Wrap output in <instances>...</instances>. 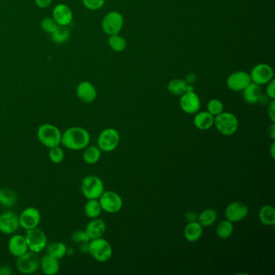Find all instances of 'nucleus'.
<instances>
[{
    "instance_id": "12",
    "label": "nucleus",
    "mask_w": 275,
    "mask_h": 275,
    "mask_svg": "<svg viewBox=\"0 0 275 275\" xmlns=\"http://www.w3.org/2000/svg\"><path fill=\"white\" fill-rule=\"evenodd\" d=\"M41 215L39 210L36 207H27L19 215L20 226L25 230L35 229L41 223Z\"/></svg>"
},
{
    "instance_id": "17",
    "label": "nucleus",
    "mask_w": 275,
    "mask_h": 275,
    "mask_svg": "<svg viewBox=\"0 0 275 275\" xmlns=\"http://www.w3.org/2000/svg\"><path fill=\"white\" fill-rule=\"evenodd\" d=\"M8 248L9 253L16 258L26 254L28 251H30L25 237L23 235L20 234L13 235L9 239Z\"/></svg>"
},
{
    "instance_id": "18",
    "label": "nucleus",
    "mask_w": 275,
    "mask_h": 275,
    "mask_svg": "<svg viewBox=\"0 0 275 275\" xmlns=\"http://www.w3.org/2000/svg\"><path fill=\"white\" fill-rule=\"evenodd\" d=\"M77 95L82 102L91 103L97 97V91L89 81H81L77 88Z\"/></svg>"
},
{
    "instance_id": "9",
    "label": "nucleus",
    "mask_w": 275,
    "mask_h": 275,
    "mask_svg": "<svg viewBox=\"0 0 275 275\" xmlns=\"http://www.w3.org/2000/svg\"><path fill=\"white\" fill-rule=\"evenodd\" d=\"M40 262L41 260L36 253L28 251L26 254L17 258L16 267L20 273L30 274L39 269Z\"/></svg>"
},
{
    "instance_id": "36",
    "label": "nucleus",
    "mask_w": 275,
    "mask_h": 275,
    "mask_svg": "<svg viewBox=\"0 0 275 275\" xmlns=\"http://www.w3.org/2000/svg\"><path fill=\"white\" fill-rule=\"evenodd\" d=\"M207 112L211 113L214 117H216L218 115L224 112V104L219 99H212L207 103Z\"/></svg>"
},
{
    "instance_id": "14",
    "label": "nucleus",
    "mask_w": 275,
    "mask_h": 275,
    "mask_svg": "<svg viewBox=\"0 0 275 275\" xmlns=\"http://www.w3.org/2000/svg\"><path fill=\"white\" fill-rule=\"evenodd\" d=\"M249 207L245 204L240 201H235L227 206L225 209L226 219L232 223L240 222L245 219L249 214Z\"/></svg>"
},
{
    "instance_id": "30",
    "label": "nucleus",
    "mask_w": 275,
    "mask_h": 275,
    "mask_svg": "<svg viewBox=\"0 0 275 275\" xmlns=\"http://www.w3.org/2000/svg\"><path fill=\"white\" fill-rule=\"evenodd\" d=\"M233 230H234L233 223L228 219H225L218 224L215 233L219 238L226 240V239L230 238L231 236L233 235Z\"/></svg>"
},
{
    "instance_id": "26",
    "label": "nucleus",
    "mask_w": 275,
    "mask_h": 275,
    "mask_svg": "<svg viewBox=\"0 0 275 275\" xmlns=\"http://www.w3.org/2000/svg\"><path fill=\"white\" fill-rule=\"evenodd\" d=\"M259 221L261 223L265 226H272L275 225V210L271 205L265 204L262 206L259 210L258 213Z\"/></svg>"
},
{
    "instance_id": "31",
    "label": "nucleus",
    "mask_w": 275,
    "mask_h": 275,
    "mask_svg": "<svg viewBox=\"0 0 275 275\" xmlns=\"http://www.w3.org/2000/svg\"><path fill=\"white\" fill-rule=\"evenodd\" d=\"M217 219V212L213 208H207L198 215V222L203 227L213 225Z\"/></svg>"
},
{
    "instance_id": "39",
    "label": "nucleus",
    "mask_w": 275,
    "mask_h": 275,
    "mask_svg": "<svg viewBox=\"0 0 275 275\" xmlns=\"http://www.w3.org/2000/svg\"><path fill=\"white\" fill-rule=\"evenodd\" d=\"M82 3L89 10L96 11L103 8L105 0H82Z\"/></svg>"
},
{
    "instance_id": "37",
    "label": "nucleus",
    "mask_w": 275,
    "mask_h": 275,
    "mask_svg": "<svg viewBox=\"0 0 275 275\" xmlns=\"http://www.w3.org/2000/svg\"><path fill=\"white\" fill-rule=\"evenodd\" d=\"M71 240L74 243L81 244V243L89 242L91 239H90L88 233H86L85 230H76L74 231V233H72Z\"/></svg>"
},
{
    "instance_id": "45",
    "label": "nucleus",
    "mask_w": 275,
    "mask_h": 275,
    "mask_svg": "<svg viewBox=\"0 0 275 275\" xmlns=\"http://www.w3.org/2000/svg\"><path fill=\"white\" fill-rule=\"evenodd\" d=\"M12 273V269L8 265L0 266V275H10Z\"/></svg>"
},
{
    "instance_id": "44",
    "label": "nucleus",
    "mask_w": 275,
    "mask_h": 275,
    "mask_svg": "<svg viewBox=\"0 0 275 275\" xmlns=\"http://www.w3.org/2000/svg\"><path fill=\"white\" fill-rule=\"evenodd\" d=\"M196 80H197V76H196V74H193V73H190V74H189L187 76H186L185 81H186L188 84L193 85V84L196 82Z\"/></svg>"
},
{
    "instance_id": "16",
    "label": "nucleus",
    "mask_w": 275,
    "mask_h": 275,
    "mask_svg": "<svg viewBox=\"0 0 275 275\" xmlns=\"http://www.w3.org/2000/svg\"><path fill=\"white\" fill-rule=\"evenodd\" d=\"M252 82L249 73L245 71H236L230 74L227 79V87L233 91H244V88Z\"/></svg>"
},
{
    "instance_id": "23",
    "label": "nucleus",
    "mask_w": 275,
    "mask_h": 275,
    "mask_svg": "<svg viewBox=\"0 0 275 275\" xmlns=\"http://www.w3.org/2000/svg\"><path fill=\"white\" fill-rule=\"evenodd\" d=\"M204 227L202 226L198 221L189 222L185 226L184 237L189 242H196L201 238L204 233Z\"/></svg>"
},
{
    "instance_id": "25",
    "label": "nucleus",
    "mask_w": 275,
    "mask_h": 275,
    "mask_svg": "<svg viewBox=\"0 0 275 275\" xmlns=\"http://www.w3.org/2000/svg\"><path fill=\"white\" fill-rule=\"evenodd\" d=\"M214 119L215 117L212 116L208 112H198L196 113L194 117V125L200 130L210 129L214 125Z\"/></svg>"
},
{
    "instance_id": "27",
    "label": "nucleus",
    "mask_w": 275,
    "mask_h": 275,
    "mask_svg": "<svg viewBox=\"0 0 275 275\" xmlns=\"http://www.w3.org/2000/svg\"><path fill=\"white\" fill-rule=\"evenodd\" d=\"M102 156V151L98 146H88L84 149L82 157L84 161L89 165H94L99 162Z\"/></svg>"
},
{
    "instance_id": "4",
    "label": "nucleus",
    "mask_w": 275,
    "mask_h": 275,
    "mask_svg": "<svg viewBox=\"0 0 275 275\" xmlns=\"http://www.w3.org/2000/svg\"><path fill=\"white\" fill-rule=\"evenodd\" d=\"M81 190L87 200H99L104 191V184L99 177L88 175L81 181Z\"/></svg>"
},
{
    "instance_id": "40",
    "label": "nucleus",
    "mask_w": 275,
    "mask_h": 275,
    "mask_svg": "<svg viewBox=\"0 0 275 275\" xmlns=\"http://www.w3.org/2000/svg\"><path fill=\"white\" fill-rule=\"evenodd\" d=\"M266 89H265V95H267L269 99H275V81L274 79H272L271 81L266 84Z\"/></svg>"
},
{
    "instance_id": "8",
    "label": "nucleus",
    "mask_w": 275,
    "mask_h": 275,
    "mask_svg": "<svg viewBox=\"0 0 275 275\" xmlns=\"http://www.w3.org/2000/svg\"><path fill=\"white\" fill-rule=\"evenodd\" d=\"M24 237L27 241L29 250L31 252L38 254V253L41 252L43 250H45V247H46V235L38 228L26 230Z\"/></svg>"
},
{
    "instance_id": "21",
    "label": "nucleus",
    "mask_w": 275,
    "mask_h": 275,
    "mask_svg": "<svg viewBox=\"0 0 275 275\" xmlns=\"http://www.w3.org/2000/svg\"><path fill=\"white\" fill-rule=\"evenodd\" d=\"M167 89L169 92L176 96H181L188 91H195L193 85L188 84L184 79L175 78L169 81Z\"/></svg>"
},
{
    "instance_id": "24",
    "label": "nucleus",
    "mask_w": 275,
    "mask_h": 275,
    "mask_svg": "<svg viewBox=\"0 0 275 275\" xmlns=\"http://www.w3.org/2000/svg\"><path fill=\"white\" fill-rule=\"evenodd\" d=\"M40 267L46 275H55L59 273L60 264L59 260L52 258L49 254L44 256L40 262Z\"/></svg>"
},
{
    "instance_id": "28",
    "label": "nucleus",
    "mask_w": 275,
    "mask_h": 275,
    "mask_svg": "<svg viewBox=\"0 0 275 275\" xmlns=\"http://www.w3.org/2000/svg\"><path fill=\"white\" fill-rule=\"evenodd\" d=\"M17 204V196L16 192L4 188L0 189V205L4 207H12Z\"/></svg>"
},
{
    "instance_id": "15",
    "label": "nucleus",
    "mask_w": 275,
    "mask_h": 275,
    "mask_svg": "<svg viewBox=\"0 0 275 275\" xmlns=\"http://www.w3.org/2000/svg\"><path fill=\"white\" fill-rule=\"evenodd\" d=\"M179 105L181 109L186 114H196L201 107V101L195 91H188L181 95Z\"/></svg>"
},
{
    "instance_id": "13",
    "label": "nucleus",
    "mask_w": 275,
    "mask_h": 275,
    "mask_svg": "<svg viewBox=\"0 0 275 275\" xmlns=\"http://www.w3.org/2000/svg\"><path fill=\"white\" fill-rule=\"evenodd\" d=\"M19 215L12 211H4L0 214V232L11 235L16 233L20 228Z\"/></svg>"
},
{
    "instance_id": "41",
    "label": "nucleus",
    "mask_w": 275,
    "mask_h": 275,
    "mask_svg": "<svg viewBox=\"0 0 275 275\" xmlns=\"http://www.w3.org/2000/svg\"><path fill=\"white\" fill-rule=\"evenodd\" d=\"M268 117L272 123H275V101L274 99L269 101L268 103Z\"/></svg>"
},
{
    "instance_id": "5",
    "label": "nucleus",
    "mask_w": 275,
    "mask_h": 275,
    "mask_svg": "<svg viewBox=\"0 0 275 275\" xmlns=\"http://www.w3.org/2000/svg\"><path fill=\"white\" fill-rule=\"evenodd\" d=\"M113 248L107 240L99 237L89 241V254L99 262H106L113 257Z\"/></svg>"
},
{
    "instance_id": "43",
    "label": "nucleus",
    "mask_w": 275,
    "mask_h": 275,
    "mask_svg": "<svg viewBox=\"0 0 275 275\" xmlns=\"http://www.w3.org/2000/svg\"><path fill=\"white\" fill-rule=\"evenodd\" d=\"M52 0H36L37 6L41 8H47L50 6Z\"/></svg>"
},
{
    "instance_id": "32",
    "label": "nucleus",
    "mask_w": 275,
    "mask_h": 275,
    "mask_svg": "<svg viewBox=\"0 0 275 275\" xmlns=\"http://www.w3.org/2000/svg\"><path fill=\"white\" fill-rule=\"evenodd\" d=\"M46 250L47 254H49V256L56 259L60 260L66 256L67 253V247L64 243L55 242L47 246Z\"/></svg>"
},
{
    "instance_id": "3",
    "label": "nucleus",
    "mask_w": 275,
    "mask_h": 275,
    "mask_svg": "<svg viewBox=\"0 0 275 275\" xmlns=\"http://www.w3.org/2000/svg\"><path fill=\"white\" fill-rule=\"evenodd\" d=\"M214 125L217 131L224 136H232L238 130V119L233 113L223 112L215 117Z\"/></svg>"
},
{
    "instance_id": "35",
    "label": "nucleus",
    "mask_w": 275,
    "mask_h": 275,
    "mask_svg": "<svg viewBox=\"0 0 275 275\" xmlns=\"http://www.w3.org/2000/svg\"><path fill=\"white\" fill-rule=\"evenodd\" d=\"M49 157L52 163L60 164L65 158L64 150L59 146L50 148L49 152Z\"/></svg>"
},
{
    "instance_id": "38",
    "label": "nucleus",
    "mask_w": 275,
    "mask_h": 275,
    "mask_svg": "<svg viewBox=\"0 0 275 275\" xmlns=\"http://www.w3.org/2000/svg\"><path fill=\"white\" fill-rule=\"evenodd\" d=\"M59 27V24L56 23L54 20H52L51 18H45L41 22V28L46 33H54L57 29Z\"/></svg>"
},
{
    "instance_id": "46",
    "label": "nucleus",
    "mask_w": 275,
    "mask_h": 275,
    "mask_svg": "<svg viewBox=\"0 0 275 275\" xmlns=\"http://www.w3.org/2000/svg\"><path fill=\"white\" fill-rule=\"evenodd\" d=\"M268 132H269V138H271L272 140L275 139V123H272L270 124V126L269 127V129H268Z\"/></svg>"
},
{
    "instance_id": "42",
    "label": "nucleus",
    "mask_w": 275,
    "mask_h": 275,
    "mask_svg": "<svg viewBox=\"0 0 275 275\" xmlns=\"http://www.w3.org/2000/svg\"><path fill=\"white\" fill-rule=\"evenodd\" d=\"M185 219L187 221V223L189 222H195V221H198V215L195 211H188L185 215Z\"/></svg>"
},
{
    "instance_id": "2",
    "label": "nucleus",
    "mask_w": 275,
    "mask_h": 275,
    "mask_svg": "<svg viewBox=\"0 0 275 275\" xmlns=\"http://www.w3.org/2000/svg\"><path fill=\"white\" fill-rule=\"evenodd\" d=\"M37 135L43 146L49 149L61 145L62 132L53 124H41L37 129Z\"/></svg>"
},
{
    "instance_id": "19",
    "label": "nucleus",
    "mask_w": 275,
    "mask_h": 275,
    "mask_svg": "<svg viewBox=\"0 0 275 275\" xmlns=\"http://www.w3.org/2000/svg\"><path fill=\"white\" fill-rule=\"evenodd\" d=\"M52 16L56 23L61 26L68 25L73 20L72 11L65 4H59L55 7L52 12Z\"/></svg>"
},
{
    "instance_id": "22",
    "label": "nucleus",
    "mask_w": 275,
    "mask_h": 275,
    "mask_svg": "<svg viewBox=\"0 0 275 275\" xmlns=\"http://www.w3.org/2000/svg\"><path fill=\"white\" fill-rule=\"evenodd\" d=\"M243 92V99L249 104H256L259 102L262 96V90L261 86L251 82L244 88Z\"/></svg>"
},
{
    "instance_id": "6",
    "label": "nucleus",
    "mask_w": 275,
    "mask_h": 275,
    "mask_svg": "<svg viewBox=\"0 0 275 275\" xmlns=\"http://www.w3.org/2000/svg\"><path fill=\"white\" fill-rule=\"evenodd\" d=\"M120 136L118 131L113 128H106L99 134L98 138V147L101 151L110 153L118 147Z\"/></svg>"
},
{
    "instance_id": "1",
    "label": "nucleus",
    "mask_w": 275,
    "mask_h": 275,
    "mask_svg": "<svg viewBox=\"0 0 275 275\" xmlns=\"http://www.w3.org/2000/svg\"><path fill=\"white\" fill-rule=\"evenodd\" d=\"M91 135L88 130L81 127L67 128L62 135L61 144L66 149L78 151L89 146Z\"/></svg>"
},
{
    "instance_id": "11",
    "label": "nucleus",
    "mask_w": 275,
    "mask_h": 275,
    "mask_svg": "<svg viewBox=\"0 0 275 275\" xmlns=\"http://www.w3.org/2000/svg\"><path fill=\"white\" fill-rule=\"evenodd\" d=\"M253 82L258 85H266L273 79V70L269 65L259 63L254 66L250 73Z\"/></svg>"
},
{
    "instance_id": "33",
    "label": "nucleus",
    "mask_w": 275,
    "mask_h": 275,
    "mask_svg": "<svg viewBox=\"0 0 275 275\" xmlns=\"http://www.w3.org/2000/svg\"><path fill=\"white\" fill-rule=\"evenodd\" d=\"M109 46L115 52H121L125 50L127 48V41L124 37L116 34L110 36L108 40Z\"/></svg>"
},
{
    "instance_id": "7",
    "label": "nucleus",
    "mask_w": 275,
    "mask_h": 275,
    "mask_svg": "<svg viewBox=\"0 0 275 275\" xmlns=\"http://www.w3.org/2000/svg\"><path fill=\"white\" fill-rule=\"evenodd\" d=\"M102 210L107 213H117L122 209L123 200L120 195L113 190L103 191L99 199Z\"/></svg>"
},
{
    "instance_id": "47",
    "label": "nucleus",
    "mask_w": 275,
    "mask_h": 275,
    "mask_svg": "<svg viewBox=\"0 0 275 275\" xmlns=\"http://www.w3.org/2000/svg\"><path fill=\"white\" fill-rule=\"evenodd\" d=\"M269 151H270V155H271L272 158H274L275 157V143L274 142H273L272 143L271 146H270V149H269Z\"/></svg>"
},
{
    "instance_id": "10",
    "label": "nucleus",
    "mask_w": 275,
    "mask_h": 275,
    "mask_svg": "<svg viewBox=\"0 0 275 275\" xmlns=\"http://www.w3.org/2000/svg\"><path fill=\"white\" fill-rule=\"evenodd\" d=\"M124 25V17L119 12H108L102 21V29L108 36L119 34Z\"/></svg>"
},
{
    "instance_id": "29",
    "label": "nucleus",
    "mask_w": 275,
    "mask_h": 275,
    "mask_svg": "<svg viewBox=\"0 0 275 275\" xmlns=\"http://www.w3.org/2000/svg\"><path fill=\"white\" fill-rule=\"evenodd\" d=\"M102 207L99 200H88L84 207V213L89 219L98 218L102 213Z\"/></svg>"
},
{
    "instance_id": "34",
    "label": "nucleus",
    "mask_w": 275,
    "mask_h": 275,
    "mask_svg": "<svg viewBox=\"0 0 275 275\" xmlns=\"http://www.w3.org/2000/svg\"><path fill=\"white\" fill-rule=\"evenodd\" d=\"M52 41L57 44H62L68 41L70 37V32L66 29V26L59 25L54 33L51 34Z\"/></svg>"
},
{
    "instance_id": "20",
    "label": "nucleus",
    "mask_w": 275,
    "mask_h": 275,
    "mask_svg": "<svg viewBox=\"0 0 275 275\" xmlns=\"http://www.w3.org/2000/svg\"><path fill=\"white\" fill-rule=\"evenodd\" d=\"M106 224L103 219L95 218V219H91L88 225L86 226V233H88L90 239L99 238L102 237L103 235L106 232Z\"/></svg>"
}]
</instances>
